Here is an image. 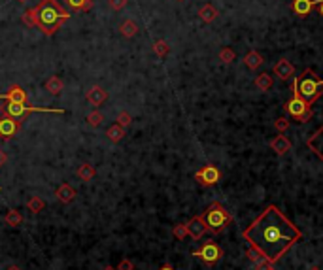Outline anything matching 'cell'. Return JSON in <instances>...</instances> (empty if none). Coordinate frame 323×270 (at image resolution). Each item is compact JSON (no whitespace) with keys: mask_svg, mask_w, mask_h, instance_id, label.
Here are the masks:
<instances>
[{"mask_svg":"<svg viewBox=\"0 0 323 270\" xmlns=\"http://www.w3.org/2000/svg\"><path fill=\"white\" fill-rule=\"evenodd\" d=\"M237 59V53L231 49V47H221V51H219V61H223L225 64H229V62H233Z\"/></svg>","mask_w":323,"mask_h":270,"instance_id":"cell-32","label":"cell"},{"mask_svg":"<svg viewBox=\"0 0 323 270\" xmlns=\"http://www.w3.org/2000/svg\"><path fill=\"white\" fill-rule=\"evenodd\" d=\"M21 221H23V215H21L19 210H8L6 215H4V223L8 227H19Z\"/></svg>","mask_w":323,"mask_h":270,"instance_id":"cell-25","label":"cell"},{"mask_svg":"<svg viewBox=\"0 0 323 270\" xmlns=\"http://www.w3.org/2000/svg\"><path fill=\"white\" fill-rule=\"evenodd\" d=\"M187 227H189V236H191L193 240H200V238L208 232V227H206V223H204L202 215H195V217H191V219H189V223H187Z\"/></svg>","mask_w":323,"mask_h":270,"instance_id":"cell-10","label":"cell"},{"mask_svg":"<svg viewBox=\"0 0 323 270\" xmlns=\"http://www.w3.org/2000/svg\"><path fill=\"white\" fill-rule=\"evenodd\" d=\"M76 174H78V178H80L82 182H91V180L97 176V170H95V166H93V165L84 163V165H80V166H78Z\"/></svg>","mask_w":323,"mask_h":270,"instance_id":"cell-20","label":"cell"},{"mask_svg":"<svg viewBox=\"0 0 323 270\" xmlns=\"http://www.w3.org/2000/svg\"><path fill=\"white\" fill-rule=\"evenodd\" d=\"M138 25L132 21V19H125L121 25H119V32L125 36V38H132V36H136V32H138Z\"/></svg>","mask_w":323,"mask_h":270,"instance_id":"cell-23","label":"cell"},{"mask_svg":"<svg viewBox=\"0 0 323 270\" xmlns=\"http://www.w3.org/2000/svg\"><path fill=\"white\" fill-rule=\"evenodd\" d=\"M66 6L72 12H89L93 8V0H66Z\"/></svg>","mask_w":323,"mask_h":270,"instance_id":"cell-24","label":"cell"},{"mask_svg":"<svg viewBox=\"0 0 323 270\" xmlns=\"http://www.w3.org/2000/svg\"><path fill=\"white\" fill-rule=\"evenodd\" d=\"M117 123L119 125H123V127H129L130 123H132V115L129 114V112H121V114L117 115Z\"/></svg>","mask_w":323,"mask_h":270,"instance_id":"cell-34","label":"cell"},{"mask_svg":"<svg viewBox=\"0 0 323 270\" xmlns=\"http://www.w3.org/2000/svg\"><path fill=\"white\" fill-rule=\"evenodd\" d=\"M21 21H23L25 25H28V27H34V10H32V8L27 10L25 14L21 15Z\"/></svg>","mask_w":323,"mask_h":270,"instance_id":"cell-35","label":"cell"},{"mask_svg":"<svg viewBox=\"0 0 323 270\" xmlns=\"http://www.w3.org/2000/svg\"><path fill=\"white\" fill-rule=\"evenodd\" d=\"M289 125H291V123H289L285 117H280V119H276V121H274V127H276V130H278L280 134H283V132L289 128Z\"/></svg>","mask_w":323,"mask_h":270,"instance_id":"cell-33","label":"cell"},{"mask_svg":"<svg viewBox=\"0 0 323 270\" xmlns=\"http://www.w3.org/2000/svg\"><path fill=\"white\" fill-rule=\"evenodd\" d=\"M255 87L261 91V93H267L268 89L272 87V76L270 74H259L257 78H255Z\"/></svg>","mask_w":323,"mask_h":270,"instance_id":"cell-26","label":"cell"},{"mask_svg":"<svg viewBox=\"0 0 323 270\" xmlns=\"http://www.w3.org/2000/svg\"><path fill=\"white\" fill-rule=\"evenodd\" d=\"M172 234H174L178 240H185V236L189 234V227H187V223H176L174 228H172Z\"/></svg>","mask_w":323,"mask_h":270,"instance_id":"cell-30","label":"cell"},{"mask_svg":"<svg viewBox=\"0 0 323 270\" xmlns=\"http://www.w3.org/2000/svg\"><path fill=\"white\" fill-rule=\"evenodd\" d=\"M85 121H87V125H89V127H99L100 123L104 121V115L100 114L99 110H95V112H91V114L87 115V119H85Z\"/></svg>","mask_w":323,"mask_h":270,"instance_id":"cell-31","label":"cell"},{"mask_svg":"<svg viewBox=\"0 0 323 270\" xmlns=\"http://www.w3.org/2000/svg\"><path fill=\"white\" fill-rule=\"evenodd\" d=\"M28 212L32 213H40L45 208V202L42 200V197H30V200L27 202Z\"/></svg>","mask_w":323,"mask_h":270,"instance_id":"cell-28","label":"cell"},{"mask_svg":"<svg viewBox=\"0 0 323 270\" xmlns=\"http://www.w3.org/2000/svg\"><path fill=\"white\" fill-rule=\"evenodd\" d=\"M193 257H198L204 265L214 267V265H217V263L221 261L223 249H221V246H217L215 242H204V244L200 246V249L193 251Z\"/></svg>","mask_w":323,"mask_h":270,"instance_id":"cell-7","label":"cell"},{"mask_svg":"<svg viewBox=\"0 0 323 270\" xmlns=\"http://www.w3.org/2000/svg\"><path fill=\"white\" fill-rule=\"evenodd\" d=\"M63 89H65V83H63V80L59 76H51L45 82V91H49V95H53V97H59L63 93Z\"/></svg>","mask_w":323,"mask_h":270,"instance_id":"cell-18","label":"cell"},{"mask_svg":"<svg viewBox=\"0 0 323 270\" xmlns=\"http://www.w3.org/2000/svg\"><path fill=\"white\" fill-rule=\"evenodd\" d=\"M246 255H248V259L252 261L253 265H259V263H263V261H267V257L263 255L257 248H253V246H250L248 248V251H246Z\"/></svg>","mask_w":323,"mask_h":270,"instance_id":"cell-29","label":"cell"},{"mask_svg":"<svg viewBox=\"0 0 323 270\" xmlns=\"http://www.w3.org/2000/svg\"><path fill=\"white\" fill-rule=\"evenodd\" d=\"M306 145H308L310 151H314V155L323 163V125L306 140Z\"/></svg>","mask_w":323,"mask_h":270,"instance_id":"cell-11","label":"cell"},{"mask_svg":"<svg viewBox=\"0 0 323 270\" xmlns=\"http://www.w3.org/2000/svg\"><path fill=\"white\" fill-rule=\"evenodd\" d=\"M32 10H34V27L42 30V34L45 36H53L70 19V12H66L57 0H42Z\"/></svg>","mask_w":323,"mask_h":270,"instance_id":"cell-2","label":"cell"},{"mask_svg":"<svg viewBox=\"0 0 323 270\" xmlns=\"http://www.w3.org/2000/svg\"><path fill=\"white\" fill-rule=\"evenodd\" d=\"M76 195H78V193H76V189H74L70 184H61L55 189V197L61 200L63 204H68V202H72V200L76 199Z\"/></svg>","mask_w":323,"mask_h":270,"instance_id":"cell-16","label":"cell"},{"mask_svg":"<svg viewBox=\"0 0 323 270\" xmlns=\"http://www.w3.org/2000/svg\"><path fill=\"white\" fill-rule=\"evenodd\" d=\"M159 270H174V269H172L170 265H163V267H161V269H159Z\"/></svg>","mask_w":323,"mask_h":270,"instance_id":"cell-42","label":"cell"},{"mask_svg":"<svg viewBox=\"0 0 323 270\" xmlns=\"http://www.w3.org/2000/svg\"><path fill=\"white\" fill-rule=\"evenodd\" d=\"M272 72L280 78V80H293L295 78V66L287 61V59H280L276 64H274V68H272Z\"/></svg>","mask_w":323,"mask_h":270,"instance_id":"cell-12","label":"cell"},{"mask_svg":"<svg viewBox=\"0 0 323 270\" xmlns=\"http://www.w3.org/2000/svg\"><path fill=\"white\" fill-rule=\"evenodd\" d=\"M308 270H322L320 267H312V269H308Z\"/></svg>","mask_w":323,"mask_h":270,"instance_id":"cell-44","label":"cell"},{"mask_svg":"<svg viewBox=\"0 0 323 270\" xmlns=\"http://www.w3.org/2000/svg\"><path fill=\"white\" fill-rule=\"evenodd\" d=\"M291 99L287 100V104H285V112L291 115L295 121L299 123H306L312 119V108H310V104L306 100L301 97V93H299V89H297V83L295 80H293V85H291Z\"/></svg>","mask_w":323,"mask_h":270,"instance_id":"cell-5","label":"cell"},{"mask_svg":"<svg viewBox=\"0 0 323 270\" xmlns=\"http://www.w3.org/2000/svg\"><path fill=\"white\" fill-rule=\"evenodd\" d=\"M301 97L308 102L310 106L323 95V80H318L312 70H304L299 78H293Z\"/></svg>","mask_w":323,"mask_h":270,"instance_id":"cell-4","label":"cell"},{"mask_svg":"<svg viewBox=\"0 0 323 270\" xmlns=\"http://www.w3.org/2000/svg\"><path fill=\"white\" fill-rule=\"evenodd\" d=\"M272 265H274V263H270V261H263V263L255 265V270H274Z\"/></svg>","mask_w":323,"mask_h":270,"instance_id":"cell-38","label":"cell"},{"mask_svg":"<svg viewBox=\"0 0 323 270\" xmlns=\"http://www.w3.org/2000/svg\"><path fill=\"white\" fill-rule=\"evenodd\" d=\"M6 159H8V157H6V153H4V151H0V166L6 163Z\"/></svg>","mask_w":323,"mask_h":270,"instance_id":"cell-39","label":"cell"},{"mask_svg":"<svg viewBox=\"0 0 323 270\" xmlns=\"http://www.w3.org/2000/svg\"><path fill=\"white\" fill-rule=\"evenodd\" d=\"M32 112H49V114H65V110H51V108H34V106H27V104H15V102H6V106L2 108V114L15 117V119H23Z\"/></svg>","mask_w":323,"mask_h":270,"instance_id":"cell-6","label":"cell"},{"mask_svg":"<svg viewBox=\"0 0 323 270\" xmlns=\"http://www.w3.org/2000/svg\"><path fill=\"white\" fill-rule=\"evenodd\" d=\"M219 15V12L212 6V4H204L200 10H198V17L204 21V23H212V21H215V17Z\"/></svg>","mask_w":323,"mask_h":270,"instance_id":"cell-21","label":"cell"},{"mask_svg":"<svg viewBox=\"0 0 323 270\" xmlns=\"http://www.w3.org/2000/svg\"><path fill=\"white\" fill-rule=\"evenodd\" d=\"M0 99L8 100V102H15V104H27V91L21 85H12L8 89V93L0 95Z\"/></svg>","mask_w":323,"mask_h":270,"instance_id":"cell-13","label":"cell"},{"mask_svg":"<svg viewBox=\"0 0 323 270\" xmlns=\"http://www.w3.org/2000/svg\"><path fill=\"white\" fill-rule=\"evenodd\" d=\"M85 99L89 104H93V106H102L106 99H108V93H106V89L100 85H93L87 93H85Z\"/></svg>","mask_w":323,"mask_h":270,"instance_id":"cell-14","label":"cell"},{"mask_svg":"<svg viewBox=\"0 0 323 270\" xmlns=\"http://www.w3.org/2000/svg\"><path fill=\"white\" fill-rule=\"evenodd\" d=\"M108 4H110V8L113 12H119V10H123L127 6V0H108Z\"/></svg>","mask_w":323,"mask_h":270,"instance_id":"cell-36","label":"cell"},{"mask_svg":"<svg viewBox=\"0 0 323 270\" xmlns=\"http://www.w3.org/2000/svg\"><path fill=\"white\" fill-rule=\"evenodd\" d=\"M106 136H108V140L113 144L121 142L123 136H125V127L119 125V123H113L112 127H108V130H106Z\"/></svg>","mask_w":323,"mask_h":270,"instance_id":"cell-19","label":"cell"},{"mask_svg":"<svg viewBox=\"0 0 323 270\" xmlns=\"http://www.w3.org/2000/svg\"><path fill=\"white\" fill-rule=\"evenodd\" d=\"M320 2H322V0H293L291 10H293V14L299 15V17H306V15L312 12V8L318 6Z\"/></svg>","mask_w":323,"mask_h":270,"instance_id":"cell-15","label":"cell"},{"mask_svg":"<svg viewBox=\"0 0 323 270\" xmlns=\"http://www.w3.org/2000/svg\"><path fill=\"white\" fill-rule=\"evenodd\" d=\"M17 2H21V4H27L28 0H17Z\"/></svg>","mask_w":323,"mask_h":270,"instance_id":"cell-45","label":"cell"},{"mask_svg":"<svg viewBox=\"0 0 323 270\" xmlns=\"http://www.w3.org/2000/svg\"><path fill=\"white\" fill-rule=\"evenodd\" d=\"M318 14H320V15L323 17V0L320 2V4H318Z\"/></svg>","mask_w":323,"mask_h":270,"instance_id":"cell-40","label":"cell"},{"mask_svg":"<svg viewBox=\"0 0 323 270\" xmlns=\"http://www.w3.org/2000/svg\"><path fill=\"white\" fill-rule=\"evenodd\" d=\"M102 270H117V269H113V267H104Z\"/></svg>","mask_w":323,"mask_h":270,"instance_id":"cell-43","label":"cell"},{"mask_svg":"<svg viewBox=\"0 0 323 270\" xmlns=\"http://www.w3.org/2000/svg\"><path fill=\"white\" fill-rule=\"evenodd\" d=\"M195 180H197L200 185H204V187H210V185H215L221 180V172L217 170L214 165H206L204 168H200V170L195 174Z\"/></svg>","mask_w":323,"mask_h":270,"instance_id":"cell-8","label":"cell"},{"mask_svg":"<svg viewBox=\"0 0 323 270\" xmlns=\"http://www.w3.org/2000/svg\"><path fill=\"white\" fill-rule=\"evenodd\" d=\"M244 64H246L250 70H257V68L263 64V55L257 53V51H250V53L244 57Z\"/></svg>","mask_w":323,"mask_h":270,"instance_id":"cell-22","label":"cell"},{"mask_svg":"<svg viewBox=\"0 0 323 270\" xmlns=\"http://www.w3.org/2000/svg\"><path fill=\"white\" fill-rule=\"evenodd\" d=\"M270 149L276 151V155H285V153L291 149V140H289L287 136L280 134V136H276V138L270 142Z\"/></svg>","mask_w":323,"mask_h":270,"instance_id":"cell-17","label":"cell"},{"mask_svg":"<svg viewBox=\"0 0 323 270\" xmlns=\"http://www.w3.org/2000/svg\"><path fill=\"white\" fill-rule=\"evenodd\" d=\"M242 236L248 246L257 248L267 257V261L276 263L302 240V230L291 219H287L278 206L270 204L244 228Z\"/></svg>","mask_w":323,"mask_h":270,"instance_id":"cell-1","label":"cell"},{"mask_svg":"<svg viewBox=\"0 0 323 270\" xmlns=\"http://www.w3.org/2000/svg\"><path fill=\"white\" fill-rule=\"evenodd\" d=\"M178 2H182V0H178Z\"/></svg>","mask_w":323,"mask_h":270,"instance_id":"cell-46","label":"cell"},{"mask_svg":"<svg viewBox=\"0 0 323 270\" xmlns=\"http://www.w3.org/2000/svg\"><path fill=\"white\" fill-rule=\"evenodd\" d=\"M6 270H21V269H19L17 265H10V267H8V269H6Z\"/></svg>","mask_w":323,"mask_h":270,"instance_id":"cell-41","label":"cell"},{"mask_svg":"<svg viewBox=\"0 0 323 270\" xmlns=\"http://www.w3.org/2000/svg\"><path fill=\"white\" fill-rule=\"evenodd\" d=\"M19 130H21V121L19 119L10 117V115L0 117V138L10 140V138H14Z\"/></svg>","mask_w":323,"mask_h":270,"instance_id":"cell-9","label":"cell"},{"mask_svg":"<svg viewBox=\"0 0 323 270\" xmlns=\"http://www.w3.org/2000/svg\"><path fill=\"white\" fill-rule=\"evenodd\" d=\"M153 53L157 57L165 59L170 53V45L167 43V40H155L153 42Z\"/></svg>","mask_w":323,"mask_h":270,"instance_id":"cell-27","label":"cell"},{"mask_svg":"<svg viewBox=\"0 0 323 270\" xmlns=\"http://www.w3.org/2000/svg\"><path fill=\"white\" fill-rule=\"evenodd\" d=\"M202 219H204V223L208 227V232L219 234L233 221V215L225 210L221 202H212L210 206L204 210V213H202Z\"/></svg>","mask_w":323,"mask_h":270,"instance_id":"cell-3","label":"cell"},{"mask_svg":"<svg viewBox=\"0 0 323 270\" xmlns=\"http://www.w3.org/2000/svg\"><path fill=\"white\" fill-rule=\"evenodd\" d=\"M117 270H134V263L130 259H121L117 265Z\"/></svg>","mask_w":323,"mask_h":270,"instance_id":"cell-37","label":"cell"}]
</instances>
